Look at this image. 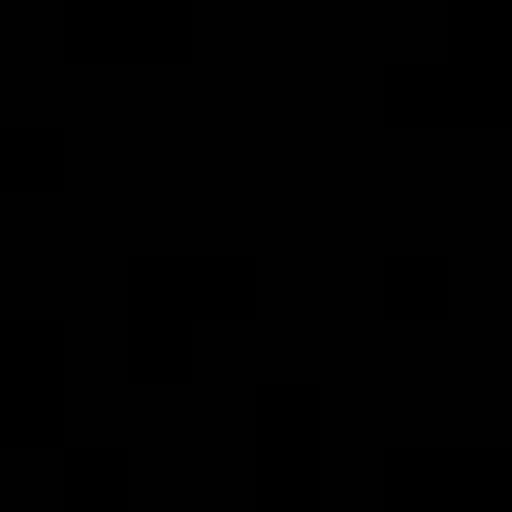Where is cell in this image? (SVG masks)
Wrapping results in <instances>:
<instances>
[{"mask_svg":"<svg viewBox=\"0 0 512 512\" xmlns=\"http://www.w3.org/2000/svg\"><path fill=\"white\" fill-rule=\"evenodd\" d=\"M0 440L64 448V320H0Z\"/></svg>","mask_w":512,"mask_h":512,"instance_id":"cell-1","label":"cell"},{"mask_svg":"<svg viewBox=\"0 0 512 512\" xmlns=\"http://www.w3.org/2000/svg\"><path fill=\"white\" fill-rule=\"evenodd\" d=\"M256 504L312 512L320 504V384H256Z\"/></svg>","mask_w":512,"mask_h":512,"instance_id":"cell-2","label":"cell"},{"mask_svg":"<svg viewBox=\"0 0 512 512\" xmlns=\"http://www.w3.org/2000/svg\"><path fill=\"white\" fill-rule=\"evenodd\" d=\"M384 120L400 128H504L512 104L496 80H472L464 64H384Z\"/></svg>","mask_w":512,"mask_h":512,"instance_id":"cell-3","label":"cell"},{"mask_svg":"<svg viewBox=\"0 0 512 512\" xmlns=\"http://www.w3.org/2000/svg\"><path fill=\"white\" fill-rule=\"evenodd\" d=\"M128 376L136 384H192V312L168 296L152 256H128Z\"/></svg>","mask_w":512,"mask_h":512,"instance_id":"cell-4","label":"cell"},{"mask_svg":"<svg viewBox=\"0 0 512 512\" xmlns=\"http://www.w3.org/2000/svg\"><path fill=\"white\" fill-rule=\"evenodd\" d=\"M152 264L192 320H248L256 312V256H152Z\"/></svg>","mask_w":512,"mask_h":512,"instance_id":"cell-5","label":"cell"},{"mask_svg":"<svg viewBox=\"0 0 512 512\" xmlns=\"http://www.w3.org/2000/svg\"><path fill=\"white\" fill-rule=\"evenodd\" d=\"M472 472H480V448H384V504L392 512H448Z\"/></svg>","mask_w":512,"mask_h":512,"instance_id":"cell-6","label":"cell"},{"mask_svg":"<svg viewBox=\"0 0 512 512\" xmlns=\"http://www.w3.org/2000/svg\"><path fill=\"white\" fill-rule=\"evenodd\" d=\"M64 56L72 64H160L152 32L120 0H64Z\"/></svg>","mask_w":512,"mask_h":512,"instance_id":"cell-7","label":"cell"},{"mask_svg":"<svg viewBox=\"0 0 512 512\" xmlns=\"http://www.w3.org/2000/svg\"><path fill=\"white\" fill-rule=\"evenodd\" d=\"M376 296H384L392 320H448V296H456L448 256H384Z\"/></svg>","mask_w":512,"mask_h":512,"instance_id":"cell-8","label":"cell"},{"mask_svg":"<svg viewBox=\"0 0 512 512\" xmlns=\"http://www.w3.org/2000/svg\"><path fill=\"white\" fill-rule=\"evenodd\" d=\"M0 192H64V128L0 120Z\"/></svg>","mask_w":512,"mask_h":512,"instance_id":"cell-9","label":"cell"},{"mask_svg":"<svg viewBox=\"0 0 512 512\" xmlns=\"http://www.w3.org/2000/svg\"><path fill=\"white\" fill-rule=\"evenodd\" d=\"M72 512H128V448H64Z\"/></svg>","mask_w":512,"mask_h":512,"instance_id":"cell-10","label":"cell"},{"mask_svg":"<svg viewBox=\"0 0 512 512\" xmlns=\"http://www.w3.org/2000/svg\"><path fill=\"white\" fill-rule=\"evenodd\" d=\"M120 8L152 32L160 64H192V0H120Z\"/></svg>","mask_w":512,"mask_h":512,"instance_id":"cell-11","label":"cell"},{"mask_svg":"<svg viewBox=\"0 0 512 512\" xmlns=\"http://www.w3.org/2000/svg\"><path fill=\"white\" fill-rule=\"evenodd\" d=\"M448 512H512V448H480V472L464 480Z\"/></svg>","mask_w":512,"mask_h":512,"instance_id":"cell-12","label":"cell"}]
</instances>
